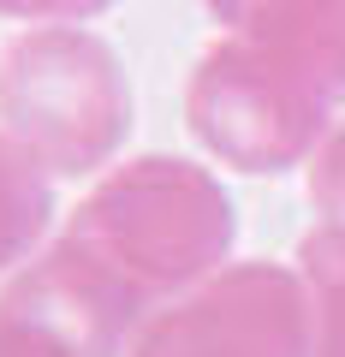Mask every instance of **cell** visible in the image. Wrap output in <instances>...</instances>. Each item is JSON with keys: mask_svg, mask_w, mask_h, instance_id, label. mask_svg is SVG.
<instances>
[{"mask_svg": "<svg viewBox=\"0 0 345 357\" xmlns=\"http://www.w3.org/2000/svg\"><path fill=\"white\" fill-rule=\"evenodd\" d=\"M232 232L238 220L215 178L191 161L155 155L95 185L66 232V250L143 316L155 298L203 286L227 262Z\"/></svg>", "mask_w": 345, "mask_h": 357, "instance_id": "1", "label": "cell"}, {"mask_svg": "<svg viewBox=\"0 0 345 357\" xmlns=\"http://www.w3.org/2000/svg\"><path fill=\"white\" fill-rule=\"evenodd\" d=\"M42 227H48V178H42V161L24 143L0 137V274L36 244Z\"/></svg>", "mask_w": 345, "mask_h": 357, "instance_id": "6", "label": "cell"}, {"mask_svg": "<svg viewBox=\"0 0 345 357\" xmlns=\"http://www.w3.org/2000/svg\"><path fill=\"white\" fill-rule=\"evenodd\" d=\"M298 274L309 286V310H316V357H345V227L321 220L298 250Z\"/></svg>", "mask_w": 345, "mask_h": 357, "instance_id": "7", "label": "cell"}, {"mask_svg": "<svg viewBox=\"0 0 345 357\" xmlns=\"http://www.w3.org/2000/svg\"><path fill=\"white\" fill-rule=\"evenodd\" d=\"M328 119L333 107L316 89H304L238 36L215 42L191 77V131L244 173H286L298 161H316Z\"/></svg>", "mask_w": 345, "mask_h": 357, "instance_id": "3", "label": "cell"}, {"mask_svg": "<svg viewBox=\"0 0 345 357\" xmlns=\"http://www.w3.org/2000/svg\"><path fill=\"white\" fill-rule=\"evenodd\" d=\"M131 357H316L304 274L238 262L143 321Z\"/></svg>", "mask_w": 345, "mask_h": 357, "instance_id": "4", "label": "cell"}, {"mask_svg": "<svg viewBox=\"0 0 345 357\" xmlns=\"http://www.w3.org/2000/svg\"><path fill=\"white\" fill-rule=\"evenodd\" d=\"M208 6L244 48L292 72L328 107L345 102V0H208Z\"/></svg>", "mask_w": 345, "mask_h": 357, "instance_id": "5", "label": "cell"}, {"mask_svg": "<svg viewBox=\"0 0 345 357\" xmlns=\"http://www.w3.org/2000/svg\"><path fill=\"white\" fill-rule=\"evenodd\" d=\"M0 114L13 143H24L48 173H90L125 137L131 96L107 42L48 24L13 48L0 77Z\"/></svg>", "mask_w": 345, "mask_h": 357, "instance_id": "2", "label": "cell"}]
</instances>
